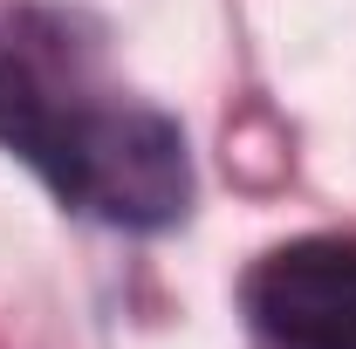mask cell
<instances>
[{
  "label": "cell",
  "mask_w": 356,
  "mask_h": 349,
  "mask_svg": "<svg viewBox=\"0 0 356 349\" xmlns=\"http://www.w3.org/2000/svg\"><path fill=\"white\" fill-rule=\"evenodd\" d=\"M0 144L103 226L158 233L185 219L192 165L178 124L110 89L55 14H0Z\"/></svg>",
  "instance_id": "cell-1"
},
{
  "label": "cell",
  "mask_w": 356,
  "mask_h": 349,
  "mask_svg": "<svg viewBox=\"0 0 356 349\" xmlns=\"http://www.w3.org/2000/svg\"><path fill=\"white\" fill-rule=\"evenodd\" d=\"M247 308L274 349H356V240H295L247 274Z\"/></svg>",
  "instance_id": "cell-2"
}]
</instances>
